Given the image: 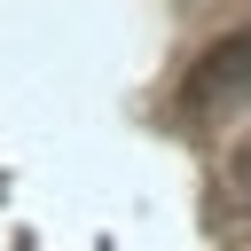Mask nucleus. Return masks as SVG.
<instances>
[{
  "mask_svg": "<svg viewBox=\"0 0 251 251\" xmlns=\"http://www.w3.org/2000/svg\"><path fill=\"white\" fill-rule=\"evenodd\" d=\"M235 94H251V31H227V39L188 71V110H227Z\"/></svg>",
  "mask_w": 251,
  "mask_h": 251,
  "instance_id": "nucleus-1",
  "label": "nucleus"
}]
</instances>
